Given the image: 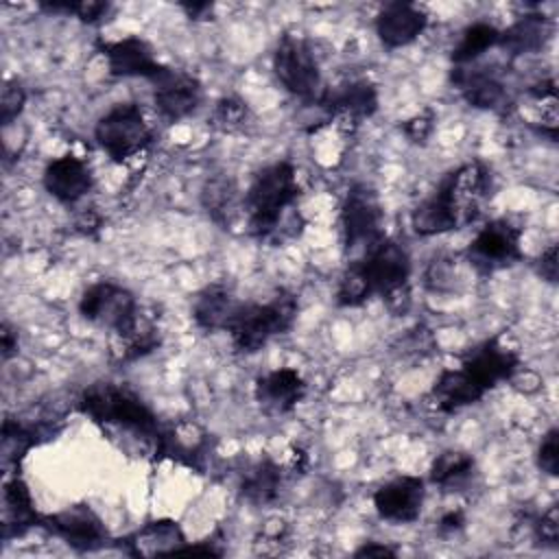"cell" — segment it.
<instances>
[{
	"instance_id": "cell-2",
	"label": "cell",
	"mask_w": 559,
	"mask_h": 559,
	"mask_svg": "<svg viewBox=\"0 0 559 559\" xmlns=\"http://www.w3.org/2000/svg\"><path fill=\"white\" fill-rule=\"evenodd\" d=\"M297 197L299 183L293 164L275 162L262 168L245 194L249 231L262 240L275 236L284 210H288Z\"/></svg>"
},
{
	"instance_id": "cell-17",
	"label": "cell",
	"mask_w": 559,
	"mask_h": 559,
	"mask_svg": "<svg viewBox=\"0 0 559 559\" xmlns=\"http://www.w3.org/2000/svg\"><path fill=\"white\" fill-rule=\"evenodd\" d=\"M319 105L338 118L358 122L362 118H369L378 107V92L376 85L367 79L341 83L332 90H323Z\"/></svg>"
},
{
	"instance_id": "cell-24",
	"label": "cell",
	"mask_w": 559,
	"mask_h": 559,
	"mask_svg": "<svg viewBox=\"0 0 559 559\" xmlns=\"http://www.w3.org/2000/svg\"><path fill=\"white\" fill-rule=\"evenodd\" d=\"M550 35V20L542 13L522 15L515 24L500 33L498 44L511 55H524L539 50Z\"/></svg>"
},
{
	"instance_id": "cell-9",
	"label": "cell",
	"mask_w": 559,
	"mask_h": 559,
	"mask_svg": "<svg viewBox=\"0 0 559 559\" xmlns=\"http://www.w3.org/2000/svg\"><path fill=\"white\" fill-rule=\"evenodd\" d=\"M520 238L522 229L511 225L509 221H489L469 242V262L485 273L509 266L522 258Z\"/></svg>"
},
{
	"instance_id": "cell-18",
	"label": "cell",
	"mask_w": 559,
	"mask_h": 559,
	"mask_svg": "<svg viewBox=\"0 0 559 559\" xmlns=\"http://www.w3.org/2000/svg\"><path fill=\"white\" fill-rule=\"evenodd\" d=\"M428 24L426 13L413 2H389L376 20L378 37L389 48H402L415 41Z\"/></svg>"
},
{
	"instance_id": "cell-16",
	"label": "cell",
	"mask_w": 559,
	"mask_h": 559,
	"mask_svg": "<svg viewBox=\"0 0 559 559\" xmlns=\"http://www.w3.org/2000/svg\"><path fill=\"white\" fill-rule=\"evenodd\" d=\"M92 183L90 166L72 153L52 159L44 170V188L61 203H76L92 190Z\"/></svg>"
},
{
	"instance_id": "cell-3",
	"label": "cell",
	"mask_w": 559,
	"mask_h": 559,
	"mask_svg": "<svg viewBox=\"0 0 559 559\" xmlns=\"http://www.w3.org/2000/svg\"><path fill=\"white\" fill-rule=\"evenodd\" d=\"M79 411L98 424L122 426L151 439H157L162 430L153 411L124 384H90L79 397Z\"/></svg>"
},
{
	"instance_id": "cell-28",
	"label": "cell",
	"mask_w": 559,
	"mask_h": 559,
	"mask_svg": "<svg viewBox=\"0 0 559 559\" xmlns=\"http://www.w3.org/2000/svg\"><path fill=\"white\" fill-rule=\"evenodd\" d=\"M474 472V459L465 452H443L435 459L430 467V480L439 487H459Z\"/></svg>"
},
{
	"instance_id": "cell-37",
	"label": "cell",
	"mask_w": 559,
	"mask_h": 559,
	"mask_svg": "<svg viewBox=\"0 0 559 559\" xmlns=\"http://www.w3.org/2000/svg\"><path fill=\"white\" fill-rule=\"evenodd\" d=\"M539 273L548 282H557V245L548 247L539 258Z\"/></svg>"
},
{
	"instance_id": "cell-29",
	"label": "cell",
	"mask_w": 559,
	"mask_h": 559,
	"mask_svg": "<svg viewBox=\"0 0 559 559\" xmlns=\"http://www.w3.org/2000/svg\"><path fill=\"white\" fill-rule=\"evenodd\" d=\"M39 428L24 426L17 419H4L2 424V465H17L24 454L37 443Z\"/></svg>"
},
{
	"instance_id": "cell-25",
	"label": "cell",
	"mask_w": 559,
	"mask_h": 559,
	"mask_svg": "<svg viewBox=\"0 0 559 559\" xmlns=\"http://www.w3.org/2000/svg\"><path fill=\"white\" fill-rule=\"evenodd\" d=\"M282 487V469L269 456L253 463L242 476V496L253 504H269L277 498Z\"/></svg>"
},
{
	"instance_id": "cell-34",
	"label": "cell",
	"mask_w": 559,
	"mask_h": 559,
	"mask_svg": "<svg viewBox=\"0 0 559 559\" xmlns=\"http://www.w3.org/2000/svg\"><path fill=\"white\" fill-rule=\"evenodd\" d=\"M557 439H559V432L557 428H550L546 432V437L542 439L539 443V452H537V463L539 467L550 474V476H557V469H559V445H557Z\"/></svg>"
},
{
	"instance_id": "cell-39",
	"label": "cell",
	"mask_w": 559,
	"mask_h": 559,
	"mask_svg": "<svg viewBox=\"0 0 559 559\" xmlns=\"http://www.w3.org/2000/svg\"><path fill=\"white\" fill-rule=\"evenodd\" d=\"M393 555H395L393 548H389L384 544H373V542H369L356 550V557H393Z\"/></svg>"
},
{
	"instance_id": "cell-10",
	"label": "cell",
	"mask_w": 559,
	"mask_h": 559,
	"mask_svg": "<svg viewBox=\"0 0 559 559\" xmlns=\"http://www.w3.org/2000/svg\"><path fill=\"white\" fill-rule=\"evenodd\" d=\"M411 223H413L415 234L435 236V234H445V231L459 229V227L467 225L469 221H467L461 203L456 201V194H454L450 181L443 177V181L437 186V190L415 207Z\"/></svg>"
},
{
	"instance_id": "cell-27",
	"label": "cell",
	"mask_w": 559,
	"mask_h": 559,
	"mask_svg": "<svg viewBox=\"0 0 559 559\" xmlns=\"http://www.w3.org/2000/svg\"><path fill=\"white\" fill-rule=\"evenodd\" d=\"M498 37H500V31L496 26L487 22H474L461 33V39L452 50V61L456 66H463L478 59L485 50L498 44Z\"/></svg>"
},
{
	"instance_id": "cell-1",
	"label": "cell",
	"mask_w": 559,
	"mask_h": 559,
	"mask_svg": "<svg viewBox=\"0 0 559 559\" xmlns=\"http://www.w3.org/2000/svg\"><path fill=\"white\" fill-rule=\"evenodd\" d=\"M79 312L90 323L111 330L122 338V358H138L157 345L155 330L144 328L138 317L135 297L118 284H92L81 295Z\"/></svg>"
},
{
	"instance_id": "cell-13",
	"label": "cell",
	"mask_w": 559,
	"mask_h": 559,
	"mask_svg": "<svg viewBox=\"0 0 559 559\" xmlns=\"http://www.w3.org/2000/svg\"><path fill=\"white\" fill-rule=\"evenodd\" d=\"M424 498L426 489L419 476H397L373 493V507L382 520L406 524L419 518Z\"/></svg>"
},
{
	"instance_id": "cell-22",
	"label": "cell",
	"mask_w": 559,
	"mask_h": 559,
	"mask_svg": "<svg viewBox=\"0 0 559 559\" xmlns=\"http://www.w3.org/2000/svg\"><path fill=\"white\" fill-rule=\"evenodd\" d=\"M454 83L461 90L463 98L478 109H500L507 105L504 85L485 70H456Z\"/></svg>"
},
{
	"instance_id": "cell-33",
	"label": "cell",
	"mask_w": 559,
	"mask_h": 559,
	"mask_svg": "<svg viewBox=\"0 0 559 559\" xmlns=\"http://www.w3.org/2000/svg\"><path fill=\"white\" fill-rule=\"evenodd\" d=\"M24 103H26V92H24L22 83L7 81L4 87H2V98H0V120H2V124H11L20 116Z\"/></svg>"
},
{
	"instance_id": "cell-21",
	"label": "cell",
	"mask_w": 559,
	"mask_h": 559,
	"mask_svg": "<svg viewBox=\"0 0 559 559\" xmlns=\"http://www.w3.org/2000/svg\"><path fill=\"white\" fill-rule=\"evenodd\" d=\"M240 301L223 284H212L199 293L192 314L199 328L203 330H227L234 314L238 312Z\"/></svg>"
},
{
	"instance_id": "cell-6",
	"label": "cell",
	"mask_w": 559,
	"mask_h": 559,
	"mask_svg": "<svg viewBox=\"0 0 559 559\" xmlns=\"http://www.w3.org/2000/svg\"><path fill=\"white\" fill-rule=\"evenodd\" d=\"M96 142L114 159L122 162L148 146L153 133L135 103H122L109 109L94 129Z\"/></svg>"
},
{
	"instance_id": "cell-32",
	"label": "cell",
	"mask_w": 559,
	"mask_h": 559,
	"mask_svg": "<svg viewBox=\"0 0 559 559\" xmlns=\"http://www.w3.org/2000/svg\"><path fill=\"white\" fill-rule=\"evenodd\" d=\"M48 11H61V13H72L81 22H96L100 20L109 4L107 2H92V0H81V2H46L41 4Z\"/></svg>"
},
{
	"instance_id": "cell-36",
	"label": "cell",
	"mask_w": 559,
	"mask_h": 559,
	"mask_svg": "<svg viewBox=\"0 0 559 559\" xmlns=\"http://www.w3.org/2000/svg\"><path fill=\"white\" fill-rule=\"evenodd\" d=\"M535 535L537 539L546 542V544H552L557 542V535H559V524H557V509L552 507L548 513L542 515V520H537L535 524Z\"/></svg>"
},
{
	"instance_id": "cell-11",
	"label": "cell",
	"mask_w": 559,
	"mask_h": 559,
	"mask_svg": "<svg viewBox=\"0 0 559 559\" xmlns=\"http://www.w3.org/2000/svg\"><path fill=\"white\" fill-rule=\"evenodd\" d=\"M151 83L155 107L170 122L190 116L201 103V83L188 72L164 68Z\"/></svg>"
},
{
	"instance_id": "cell-30",
	"label": "cell",
	"mask_w": 559,
	"mask_h": 559,
	"mask_svg": "<svg viewBox=\"0 0 559 559\" xmlns=\"http://www.w3.org/2000/svg\"><path fill=\"white\" fill-rule=\"evenodd\" d=\"M203 205L214 221H229L236 205V183L229 177H214L203 188Z\"/></svg>"
},
{
	"instance_id": "cell-41",
	"label": "cell",
	"mask_w": 559,
	"mask_h": 559,
	"mask_svg": "<svg viewBox=\"0 0 559 559\" xmlns=\"http://www.w3.org/2000/svg\"><path fill=\"white\" fill-rule=\"evenodd\" d=\"M183 9L188 11L190 17H201V13L210 11L212 4H207V2H201V4H183Z\"/></svg>"
},
{
	"instance_id": "cell-35",
	"label": "cell",
	"mask_w": 559,
	"mask_h": 559,
	"mask_svg": "<svg viewBox=\"0 0 559 559\" xmlns=\"http://www.w3.org/2000/svg\"><path fill=\"white\" fill-rule=\"evenodd\" d=\"M432 131V114H417L415 118L404 122V133L413 140V142H424Z\"/></svg>"
},
{
	"instance_id": "cell-8",
	"label": "cell",
	"mask_w": 559,
	"mask_h": 559,
	"mask_svg": "<svg viewBox=\"0 0 559 559\" xmlns=\"http://www.w3.org/2000/svg\"><path fill=\"white\" fill-rule=\"evenodd\" d=\"M382 205L373 188L367 183H356L347 190L341 207V225L347 249L369 247L382 238Z\"/></svg>"
},
{
	"instance_id": "cell-15",
	"label": "cell",
	"mask_w": 559,
	"mask_h": 559,
	"mask_svg": "<svg viewBox=\"0 0 559 559\" xmlns=\"http://www.w3.org/2000/svg\"><path fill=\"white\" fill-rule=\"evenodd\" d=\"M107 68L114 76H142L153 81L166 66H162L151 46L140 37H124L118 41L100 44Z\"/></svg>"
},
{
	"instance_id": "cell-5",
	"label": "cell",
	"mask_w": 559,
	"mask_h": 559,
	"mask_svg": "<svg viewBox=\"0 0 559 559\" xmlns=\"http://www.w3.org/2000/svg\"><path fill=\"white\" fill-rule=\"evenodd\" d=\"M354 266L362 275L369 295H382L389 299L406 290L411 277V258L406 249L384 236L371 242L365 249V255L354 262Z\"/></svg>"
},
{
	"instance_id": "cell-14",
	"label": "cell",
	"mask_w": 559,
	"mask_h": 559,
	"mask_svg": "<svg viewBox=\"0 0 559 559\" xmlns=\"http://www.w3.org/2000/svg\"><path fill=\"white\" fill-rule=\"evenodd\" d=\"M485 391L509 380L518 369V356L500 343L498 336L483 341L467 352L461 365Z\"/></svg>"
},
{
	"instance_id": "cell-26",
	"label": "cell",
	"mask_w": 559,
	"mask_h": 559,
	"mask_svg": "<svg viewBox=\"0 0 559 559\" xmlns=\"http://www.w3.org/2000/svg\"><path fill=\"white\" fill-rule=\"evenodd\" d=\"M17 526L22 533L28 526L41 524V515L35 511L33 496L22 478H11L4 483V528Z\"/></svg>"
},
{
	"instance_id": "cell-31",
	"label": "cell",
	"mask_w": 559,
	"mask_h": 559,
	"mask_svg": "<svg viewBox=\"0 0 559 559\" xmlns=\"http://www.w3.org/2000/svg\"><path fill=\"white\" fill-rule=\"evenodd\" d=\"M249 118V111L245 107V103L240 98H234V96H227V98H221L214 107V114H212V124L221 131H238L245 127Z\"/></svg>"
},
{
	"instance_id": "cell-7",
	"label": "cell",
	"mask_w": 559,
	"mask_h": 559,
	"mask_svg": "<svg viewBox=\"0 0 559 559\" xmlns=\"http://www.w3.org/2000/svg\"><path fill=\"white\" fill-rule=\"evenodd\" d=\"M273 70L280 83L295 96L304 100L319 103L321 90V74L310 50L308 41L297 35H284L273 55Z\"/></svg>"
},
{
	"instance_id": "cell-4",
	"label": "cell",
	"mask_w": 559,
	"mask_h": 559,
	"mask_svg": "<svg viewBox=\"0 0 559 559\" xmlns=\"http://www.w3.org/2000/svg\"><path fill=\"white\" fill-rule=\"evenodd\" d=\"M297 317V301L290 293H277L266 304H240L227 332L234 349L240 354H255L271 338L290 330Z\"/></svg>"
},
{
	"instance_id": "cell-38",
	"label": "cell",
	"mask_w": 559,
	"mask_h": 559,
	"mask_svg": "<svg viewBox=\"0 0 559 559\" xmlns=\"http://www.w3.org/2000/svg\"><path fill=\"white\" fill-rule=\"evenodd\" d=\"M463 522H465L463 511H461V509H452V511H448V513L441 518L439 528H441L443 533H454V531H459V528L463 526Z\"/></svg>"
},
{
	"instance_id": "cell-20",
	"label": "cell",
	"mask_w": 559,
	"mask_h": 559,
	"mask_svg": "<svg viewBox=\"0 0 559 559\" xmlns=\"http://www.w3.org/2000/svg\"><path fill=\"white\" fill-rule=\"evenodd\" d=\"M487 391L461 367L445 369L432 384L430 397L441 413H456L469 404H476Z\"/></svg>"
},
{
	"instance_id": "cell-40",
	"label": "cell",
	"mask_w": 559,
	"mask_h": 559,
	"mask_svg": "<svg viewBox=\"0 0 559 559\" xmlns=\"http://www.w3.org/2000/svg\"><path fill=\"white\" fill-rule=\"evenodd\" d=\"M15 349H17V336H13L11 328L4 325L2 328V358L7 360Z\"/></svg>"
},
{
	"instance_id": "cell-12",
	"label": "cell",
	"mask_w": 559,
	"mask_h": 559,
	"mask_svg": "<svg viewBox=\"0 0 559 559\" xmlns=\"http://www.w3.org/2000/svg\"><path fill=\"white\" fill-rule=\"evenodd\" d=\"M52 535L66 539L72 548L92 550L107 539L105 524L87 504H74L52 515H41V524Z\"/></svg>"
},
{
	"instance_id": "cell-23",
	"label": "cell",
	"mask_w": 559,
	"mask_h": 559,
	"mask_svg": "<svg viewBox=\"0 0 559 559\" xmlns=\"http://www.w3.org/2000/svg\"><path fill=\"white\" fill-rule=\"evenodd\" d=\"M131 552L140 557H153V555H166V552H179L186 546L183 531L173 520H155L140 528L129 539Z\"/></svg>"
},
{
	"instance_id": "cell-19",
	"label": "cell",
	"mask_w": 559,
	"mask_h": 559,
	"mask_svg": "<svg viewBox=\"0 0 559 559\" xmlns=\"http://www.w3.org/2000/svg\"><path fill=\"white\" fill-rule=\"evenodd\" d=\"M304 393H306V382L290 367L269 371L255 382L258 404L273 415L290 413L301 402Z\"/></svg>"
}]
</instances>
